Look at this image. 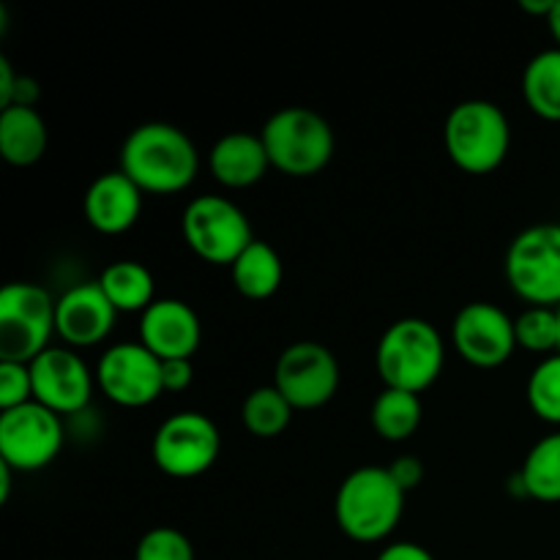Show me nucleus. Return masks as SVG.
<instances>
[{"mask_svg": "<svg viewBox=\"0 0 560 560\" xmlns=\"http://www.w3.org/2000/svg\"><path fill=\"white\" fill-rule=\"evenodd\" d=\"M120 173L135 180L142 195H178L195 184L200 153L184 129L153 120L129 131L120 148Z\"/></svg>", "mask_w": 560, "mask_h": 560, "instance_id": "obj_1", "label": "nucleus"}, {"mask_svg": "<svg viewBox=\"0 0 560 560\" xmlns=\"http://www.w3.org/2000/svg\"><path fill=\"white\" fill-rule=\"evenodd\" d=\"M408 492L392 479L388 468H359L345 476L334 501L337 525L359 545H377L397 530Z\"/></svg>", "mask_w": 560, "mask_h": 560, "instance_id": "obj_2", "label": "nucleus"}, {"mask_svg": "<svg viewBox=\"0 0 560 560\" xmlns=\"http://www.w3.org/2000/svg\"><path fill=\"white\" fill-rule=\"evenodd\" d=\"M446 348L432 323L405 317L392 323L377 342L375 364L386 388L421 394L441 377Z\"/></svg>", "mask_w": 560, "mask_h": 560, "instance_id": "obj_3", "label": "nucleus"}, {"mask_svg": "<svg viewBox=\"0 0 560 560\" xmlns=\"http://www.w3.org/2000/svg\"><path fill=\"white\" fill-rule=\"evenodd\" d=\"M446 153L463 173L490 175L506 162L512 126L498 104L485 98L459 102L443 126Z\"/></svg>", "mask_w": 560, "mask_h": 560, "instance_id": "obj_4", "label": "nucleus"}, {"mask_svg": "<svg viewBox=\"0 0 560 560\" xmlns=\"http://www.w3.org/2000/svg\"><path fill=\"white\" fill-rule=\"evenodd\" d=\"M271 167L290 178H312L334 156V129L317 109L282 107L260 131Z\"/></svg>", "mask_w": 560, "mask_h": 560, "instance_id": "obj_5", "label": "nucleus"}, {"mask_svg": "<svg viewBox=\"0 0 560 560\" xmlns=\"http://www.w3.org/2000/svg\"><path fill=\"white\" fill-rule=\"evenodd\" d=\"M58 301L31 282H11L0 290V361L31 364L47 350L55 331Z\"/></svg>", "mask_w": 560, "mask_h": 560, "instance_id": "obj_6", "label": "nucleus"}, {"mask_svg": "<svg viewBox=\"0 0 560 560\" xmlns=\"http://www.w3.org/2000/svg\"><path fill=\"white\" fill-rule=\"evenodd\" d=\"M180 233L186 246L211 266H233L255 241L246 213L219 195L191 200L180 219Z\"/></svg>", "mask_w": 560, "mask_h": 560, "instance_id": "obj_7", "label": "nucleus"}, {"mask_svg": "<svg viewBox=\"0 0 560 560\" xmlns=\"http://www.w3.org/2000/svg\"><path fill=\"white\" fill-rule=\"evenodd\" d=\"M506 279L530 306H560V224H534L506 252Z\"/></svg>", "mask_w": 560, "mask_h": 560, "instance_id": "obj_8", "label": "nucleus"}, {"mask_svg": "<svg viewBox=\"0 0 560 560\" xmlns=\"http://www.w3.org/2000/svg\"><path fill=\"white\" fill-rule=\"evenodd\" d=\"M222 452L219 427L197 410H184L164 421L153 435V463L173 479H195L213 468Z\"/></svg>", "mask_w": 560, "mask_h": 560, "instance_id": "obj_9", "label": "nucleus"}, {"mask_svg": "<svg viewBox=\"0 0 560 560\" xmlns=\"http://www.w3.org/2000/svg\"><path fill=\"white\" fill-rule=\"evenodd\" d=\"M63 448L60 416L38 402L0 413V463L20 474H33L52 463Z\"/></svg>", "mask_w": 560, "mask_h": 560, "instance_id": "obj_10", "label": "nucleus"}, {"mask_svg": "<svg viewBox=\"0 0 560 560\" xmlns=\"http://www.w3.org/2000/svg\"><path fill=\"white\" fill-rule=\"evenodd\" d=\"M273 386L293 410L323 408L339 388L337 355L320 342L288 345L273 366Z\"/></svg>", "mask_w": 560, "mask_h": 560, "instance_id": "obj_11", "label": "nucleus"}, {"mask_svg": "<svg viewBox=\"0 0 560 560\" xmlns=\"http://www.w3.org/2000/svg\"><path fill=\"white\" fill-rule=\"evenodd\" d=\"M96 383L109 402L120 408H145L164 394L162 361L142 342H120L104 350Z\"/></svg>", "mask_w": 560, "mask_h": 560, "instance_id": "obj_12", "label": "nucleus"}, {"mask_svg": "<svg viewBox=\"0 0 560 560\" xmlns=\"http://www.w3.org/2000/svg\"><path fill=\"white\" fill-rule=\"evenodd\" d=\"M452 342L457 353L479 370H495L506 364L517 350L514 320L490 301H474L454 317Z\"/></svg>", "mask_w": 560, "mask_h": 560, "instance_id": "obj_13", "label": "nucleus"}, {"mask_svg": "<svg viewBox=\"0 0 560 560\" xmlns=\"http://www.w3.org/2000/svg\"><path fill=\"white\" fill-rule=\"evenodd\" d=\"M33 402L58 416H80L91 405L93 372L74 350L47 348L31 361Z\"/></svg>", "mask_w": 560, "mask_h": 560, "instance_id": "obj_14", "label": "nucleus"}, {"mask_svg": "<svg viewBox=\"0 0 560 560\" xmlns=\"http://www.w3.org/2000/svg\"><path fill=\"white\" fill-rule=\"evenodd\" d=\"M202 326L197 312L178 299H156L140 317V342L159 361L189 359L200 350Z\"/></svg>", "mask_w": 560, "mask_h": 560, "instance_id": "obj_15", "label": "nucleus"}, {"mask_svg": "<svg viewBox=\"0 0 560 560\" xmlns=\"http://www.w3.org/2000/svg\"><path fill=\"white\" fill-rule=\"evenodd\" d=\"M115 317L118 310L109 304L98 282L74 284L55 306V331L69 348H93L109 337Z\"/></svg>", "mask_w": 560, "mask_h": 560, "instance_id": "obj_16", "label": "nucleus"}, {"mask_svg": "<svg viewBox=\"0 0 560 560\" xmlns=\"http://www.w3.org/2000/svg\"><path fill=\"white\" fill-rule=\"evenodd\" d=\"M88 224L102 235H120L137 224L142 213V189L120 170L102 173L82 200Z\"/></svg>", "mask_w": 560, "mask_h": 560, "instance_id": "obj_17", "label": "nucleus"}, {"mask_svg": "<svg viewBox=\"0 0 560 560\" xmlns=\"http://www.w3.org/2000/svg\"><path fill=\"white\" fill-rule=\"evenodd\" d=\"M208 170L228 189H249L266 178V173L271 170V159H268L260 135L230 131L213 142L211 153H208Z\"/></svg>", "mask_w": 560, "mask_h": 560, "instance_id": "obj_18", "label": "nucleus"}, {"mask_svg": "<svg viewBox=\"0 0 560 560\" xmlns=\"http://www.w3.org/2000/svg\"><path fill=\"white\" fill-rule=\"evenodd\" d=\"M49 131L36 107H5L0 113V156L14 167H31L47 153Z\"/></svg>", "mask_w": 560, "mask_h": 560, "instance_id": "obj_19", "label": "nucleus"}, {"mask_svg": "<svg viewBox=\"0 0 560 560\" xmlns=\"http://www.w3.org/2000/svg\"><path fill=\"white\" fill-rule=\"evenodd\" d=\"M233 284L244 299L266 301L279 290L284 277L282 257L266 241H252L249 249L230 266Z\"/></svg>", "mask_w": 560, "mask_h": 560, "instance_id": "obj_20", "label": "nucleus"}, {"mask_svg": "<svg viewBox=\"0 0 560 560\" xmlns=\"http://www.w3.org/2000/svg\"><path fill=\"white\" fill-rule=\"evenodd\" d=\"M98 288L118 312H145L156 301V279L137 260H118L104 268Z\"/></svg>", "mask_w": 560, "mask_h": 560, "instance_id": "obj_21", "label": "nucleus"}, {"mask_svg": "<svg viewBox=\"0 0 560 560\" xmlns=\"http://www.w3.org/2000/svg\"><path fill=\"white\" fill-rule=\"evenodd\" d=\"M523 96L530 113L541 120L560 124V49L534 55L523 71Z\"/></svg>", "mask_w": 560, "mask_h": 560, "instance_id": "obj_22", "label": "nucleus"}, {"mask_svg": "<svg viewBox=\"0 0 560 560\" xmlns=\"http://www.w3.org/2000/svg\"><path fill=\"white\" fill-rule=\"evenodd\" d=\"M523 495L539 503H560V432L541 438L525 457L517 476Z\"/></svg>", "mask_w": 560, "mask_h": 560, "instance_id": "obj_23", "label": "nucleus"}, {"mask_svg": "<svg viewBox=\"0 0 560 560\" xmlns=\"http://www.w3.org/2000/svg\"><path fill=\"white\" fill-rule=\"evenodd\" d=\"M421 416H424V408H421L419 394L399 392V388H383L370 410L372 430L388 443L408 441L419 430Z\"/></svg>", "mask_w": 560, "mask_h": 560, "instance_id": "obj_24", "label": "nucleus"}, {"mask_svg": "<svg viewBox=\"0 0 560 560\" xmlns=\"http://www.w3.org/2000/svg\"><path fill=\"white\" fill-rule=\"evenodd\" d=\"M241 419L255 438H277L290 427L293 405L277 392V386H260L244 399Z\"/></svg>", "mask_w": 560, "mask_h": 560, "instance_id": "obj_25", "label": "nucleus"}, {"mask_svg": "<svg viewBox=\"0 0 560 560\" xmlns=\"http://www.w3.org/2000/svg\"><path fill=\"white\" fill-rule=\"evenodd\" d=\"M514 334H517V348L528 353L552 355V350H560V323L558 310L547 306H530L514 320Z\"/></svg>", "mask_w": 560, "mask_h": 560, "instance_id": "obj_26", "label": "nucleus"}, {"mask_svg": "<svg viewBox=\"0 0 560 560\" xmlns=\"http://www.w3.org/2000/svg\"><path fill=\"white\" fill-rule=\"evenodd\" d=\"M528 405L541 421L560 427V353L547 355L528 377Z\"/></svg>", "mask_w": 560, "mask_h": 560, "instance_id": "obj_27", "label": "nucleus"}, {"mask_svg": "<svg viewBox=\"0 0 560 560\" xmlns=\"http://www.w3.org/2000/svg\"><path fill=\"white\" fill-rule=\"evenodd\" d=\"M135 560H195V547L180 530L162 525L142 536Z\"/></svg>", "mask_w": 560, "mask_h": 560, "instance_id": "obj_28", "label": "nucleus"}, {"mask_svg": "<svg viewBox=\"0 0 560 560\" xmlns=\"http://www.w3.org/2000/svg\"><path fill=\"white\" fill-rule=\"evenodd\" d=\"M33 402L31 364L0 361V410L20 408Z\"/></svg>", "mask_w": 560, "mask_h": 560, "instance_id": "obj_29", "label": "nucleus"}, {"mask_svg": "<svg viewBox=\"0 0 560 560\" xmlns=\"http://www.w3.org/2000/svg\"><path fill=\"white\" fill-rule=\"evenodd\" d=\"M388 474H392V479L397 481L405 492H410L424 481V465H421V459L413 457V454H402V457H397L388 465Z\"/></svg>", "mask_w": 560, "mask_h": 560, "instance_id": "obj_30", "label": "nucleus"}, {"mask_svg": "<svg viewBox=\"0 0 560 560\" xmlns=\"http://www.w3.org/2000/svg\"><path fill=\"white\" fill-rule=\"evenodd\" d=\"M195 381V370H191L189 359H175V361H162V386L164 392L180 394L191 386Z\"/></svg>", "mask_w": 560, "mask_h": 560, "instance_id": "obj_31", "label": "nucleus"}, {"mask_svg": "<svg viewBox=\"0 0 560 560\" xmlns=\"http://www.w3.org/2000/svg\"><path fill=\"white\" fill-rule=\"evenodd\" d=\"M377 560H435V558H432L430 550L416 545V541H394V545H388L386 550L377 556Z\"/></svg>", "mask_w": 560, "mask_h": 560, "instance_id": "obj_32", "label": "nucleus"}, {"mask_svg": "<svg viewBox=\"0 0 560 560\" xmlns=\"http://www.w3.org/2000/svg\"><path fill=\"white\" fill-rule=\"evenodd\" d=\"M38 96H42V91H38V82L33 80V77L20 74L16 77L14 96H11L9 107H36Z\"/></svg>", "mask_w": 560, "mask_h": 560, "instance_id": "obj_33", "label": "nucleus"}, {"mask_svg": "<svg viewBox=\"0 0 560 560\" xmlns=\"http://www.w3.org/2000/svg\"><path fill=\"white\" fill-rule=\"evenodd\" d=\"M16 71L11 66V60L5 55H0V109H5L11 104V96H14L16 85Z\"/></svg>", "mask_w": 560, "mask_h": 560, "instance_id": "obj_34", "label": "nucleus"}, {"mask_svg": "<svg viewBox=\"0 0 560 560\" xmlns=\"http://www.w3.org/2000/svg\"><path fill=\"white\" fill-rule=\"evenodd\" d=\"M520 9L534 16H550L556 9V0H520Z\"/></svg>", "mask_w": 560, "mask_h": 560, "instance_id": "obj_35", "label": "nucleus"}, {"mask_svg": "<svg viewBox=\"0 0 560 560\" xmlns=\"http://www.w3.org/2000/svg\"><path fill=\"white\" fill-rule=\"evenodd\" d=\"M11 474H14V470H11L5 463H0V503H9Z\"/></svg>", "mask_w": 560, "mask_h": 560, "instance_id": "obj_36", "label": "nucleus"}, {"mask_svg": "<svg viewBox=\"0 0 560 560\" xmlns=\"http://www.w3.org/2000/svg\"><path fill=\"white\" fill-rule=\"evenodd\" d=\"M547 25H550L552 38H556V44L560 49V0H556V9H552V14L547 16Z\"/></svg>", "mask_w": 560, "mask_h": 560, "instance_id": "obj_37", "label": "nucleus"}, {"mask_svg": "<svg viewBox=\"0 0 560 560\" xmlns=\"http://www.w3.org/2000/svg\"><path fill=\"white\" fill-rule=\"evenodd\" d=\"M558 323H560V306H558ZM558 353H560V350H558Z\"/></svg>", "mask_w": 560, "mask_h": 560, "instance_id": "obj_38", "label": "nucleus"}]
</instances>
